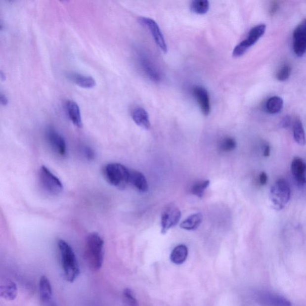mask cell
Instances as JSON below:
<instances>
[{
	"mask_svg": "<svg viewBox=\"0 0 306 306\" xmlns=\"http://www.w3.org/2000/svg\"><path fill=\"white\" fill-rule=\"evenodd\" d=\"M104 242L97 233L89 234L85 246V258L88 266L93 270H98L104 262Z\"/></svg>",
	"mask_w": 306,
	"mask_h": 306,
	"instance_id": "obj_1",
	"label": "cell"
},
{
	"mask_svg": "<svg viewBox=\"0 0 306 306\" xmlns=\"http://www.w3.org/2000/svg\"><path fill=\"white\" fill-rule=\"evenodd\" d=\"M58 247L64 276L67 281H75L80 274V268L75 253L71 246L64 240L58 242Z\"/></svg>",
	"mask_w": 306,
	"mask_h": 306,
	"instance_id": "obj_2",
	"label": "cell"
},
{
	"mask_svg": "<svg viewBox=\"0 0 306 306\" xmlns=\"http://www.w3.org/2000/svg\"><path fill=\"white\" fill-rule=\"evenodd\" d=\"M130 170L121 164L111 163L103 169V174L107 181L119 188H125L130 184Z\"/></svg>",
	"mask_w": 306,
	"mask_h": 306,
	"instance_id": "obj_3",
	"label": "cell"
},
{
	"mask_svg": "<svg viewBox=\"0 0 306 306\" xmlns=\"http://www.w3.org/2000/svg\"><path fill=\"white\" fill-rule=\"evenodd\" d=\"M291 188L284 178H280L271 186L270 201L274 210L281 211L288 204L291 198Z\"/></svg>",
	"mask_w": 306,
	"mask_h": 306,
	"instance_id": "obj_4",
	"label": "cell"
},
{
	"mask_svg": "<svg viewBox=\"0 0 306 306\" xmlns=\"http://www.w3.org/2000/svg\"><path fill=\"white\" fill-rule=\"evenodd\" d=\"M39 177L42 187L48 193L58 195L64 190L61 180L44 166L40 169Z\"/></svg>",
	"mask_w": 306,
	"mask_h": 306,
	"instance_id": "obj_5",
	"label": "cell"
},
{
	"mask_svg": "<svg viewBox=\"0 0 306 306\" xmlns=\"http://www.w3.org/2000/svg\"><path fill=\"white\" fill-rule=\"evenodd\" d=\"M266 30L264 24L256 26L250 31L247 39L243 41L234 47L233 51V56L239 58L247 52L249 48L255 44L264 35Z\"/></svg>",
	"mask_w": 306,
	"mask_h": 306,
	"instance_id": "obj_6",
	"label": "cell"
},
{
	"mask_svg": "<svg viewBox=\"0 0 306 306\" xmlns=\"http://www.w3.org/2000/svg\"><path fill=\"white\" fill-rule=\"evenodd\" d=\"M47 141L50 147L57 155L64 157L67 156V148L65 140L55 129L49 128L45 132Z\"/></svg>",
	"mask_w": 306,
	"mask_h": 306,
	"instance_id": "obj_7",
	"label": "cell"
},
{
	"mask_svg": "<svg viewBox=\"0 0 306 306\" xmlns=\"http://www.w3.org/2000/svg\"><path fill=\"white\" fill-rule=\"evenodd\" d=\"M138 20L140 24L148 28V30L151 33V35H152L154 41L164 53H167L168 51L167 45L166 44L161 28H160L157 22L152 19L145 18V17H141Z\"/></svg>",
	"mask_w": 306,
	"mask_h": 306,
	"instance_id": "obj_8",
	"label": "cell"
},
{
	"mask_svg": "<svg viewBox=\"0 0 306 306\" xmlns=\"http://www.w3.org/2000/svg\"><path fill=\"white\" fill-rule=\"evenodd\" d=\"M293 50L299 57H302L306 53V19L300 23L294 31Z\"/></svg>",
	"mask_w": 306,
	"mask_h": 306,
	"instance_id": "obj_9",
	"label": "cell"
},
{
	"mask_svg": "<svg viewBox=\"0 0 306 306\" xmlns=\"http://www.w3.org/2000/svg\"><path fill=\"white\" fill-rule=\"evenodd\" d=\"M138 59L140 67L148 78L154 82H160L162 81L161 73L149 57L144 53L140 52Z\"/></svg>",
	"mask_w": 306,
	"mask_h": 306,
	"instance_id": "obj_10",
	"label": "cell"
},
{
	"mask_svg": "<svg viewBox=\"0 0 306 306\" xmlns=\"http://www.w3.org/2000/svg\"><path fill=\"white\" fill-rule=\"evenodd\" d=\"M181 217V211L178 208L173 207L166 209L162 215V233H167L169 230L178 224Z\"/></svg>",
	"mask_w": 306,
	"mask_h": 306,
	"instance_id": "obj_11",
	"label": "cell"
},
{
	"mask_svg": "<svg viewBox=\"0 0 306 306\" xmlns=\"http://www.w3.org/2000/svg\"><path fill=\"white\" fill-rule=\"evenodd\" d=\"M291 171L294 180L300 186L306 185V161L300 157H296L291 164Z\"/></svg>",
	"mask_w": 306,
	"mask_h": 306,
	"instance_id": "obj_12",
	"label": "cell"
},
{
	"mask_svg": "<svg viewBox=\"0 0 306 306\" xmlns=\"http://www.w3.org/2000/svg\"><path fill=\"white\" fill-rule=\"evenodd\" d=\"M258 299L259 302L264 306H291L288 300L270 292H262L259 294Z\"/></svg>",
	"mask_w": 306,
	"mask_h": 306,
	"instance_id": "obj_13",
	"label": "cell"
},
{
	"mask_svg": "<svg viewBox=\"0 0 306 306\" xmlns=\"http://www.w3.org/2000/svg\"><path fill=\"white\" fill-rule=\"evenodd\" d=\"M193 93L202 113L205 116H208L211 112V103L210 95L207 89L204 87H196L193 88Z\"/></svg>",
	"mask_w": 306,
	"mask_h": 306,
	"instance_id": "obj_14",
	"label": "cell"
},
{
	"mask_svg": "<svg viewBox=\"0 0 306 306\" xmlns=\"http://www.w3.org/2000/svg\"><path fill=\"white\" fill-rule=\"evenodd\" d=\"M39 296L43 306L49 304L53 301L52 288L46 276H43L40 279Z\"/></svg>",
	"mask_w": 306,
	"mask_h": 306,
	"instance_id": "obj_15",
	"label": "cell"
},
{
	"mask_svg": "<svg viewBox=\"0 0 306 306\" xmlns=\"http://www.w3.org/2000/svg\"><path fill=\"white\" fill-rule=\"evenodd\" d=\"M0 295L7 301H13L18 296V287L9 279H2L0 285Z\"/></svg>",
	"mask_w": 306,
	"mask_h": 306,
	"instance_id": "obj_16",
	"label": "cell"
},
{
	"mask_svg": "<svg viewBox=\"0 0 306 306\" xmlns=\"http://www.w3.org/2000/svg\"><path fill=\"white\" fill-rule=\"evenodd\" d=\"M131 116L134 122L139 127L145 130H149L151 126L149 116L144 108L139 107L133 108Z\"/></svg>",
	"mask_w": 306,
	"mask_h": 306,
	"instance_id": "obj_17",
	"label": "cell"
},
{
	"mask_svg": "<svg viewBox=\"0 0 306 306\" xmlns=\"http://www.w3.org/2000/svg\"><path fill=\"white\" fill-rule=\"evenodd\" d=\"M130 184L132 185L136 189L140 192H147L148 189V182L147 179L139 171L130 170Z\"/></svg>",
	"mask_w": 306,
	"mask_h": 306,
	"instance_id": "obj_18",
	"label": "cell"
},
{
	"mask_svg": "<svg viewBox=\"0 0 306 306\" xmlns=\"http://www.w3.org/2000/svg\"><path fill=\"white\" fill-rule=\"evenodd\" d=\"M66 111L70 121L77 128L83 127L81 110L78 104L73 101H68L65 104Z\"/></svg>",
	"mask_w": 306,
	"mask_h": 306,
	"instance_id": "obj_19",
	"label": "cell"
},
{
	"mask_svg": "<svg viewBox=\"0 0 306 306\" xmlns=\"http://www.w3.org/2000/svg\"><path fill=\"white\" fill-rule=\"evenodd\" d=\"M67 78L80 87L90 88L95 87L96 82L92 77L83 74L71 73L67 74Z\"/></svg>",
	"mask_w": 306,
	"mask_h": 306,
	"instance_id": "obj_20",
	"label": "cell"
},
{
	"mask_svg": "<svg viewBox=\"0 0 306 306\" xmlns=\"http://www.w3.org/2000/svg\"><path fill=\"white\" fill-rule=\"evenodd\" d=\"M188 248L184 245L177 246L172 251L170 259L174 264L180 265L183 264L188 257Z\"/></svg>",
	"mask_w": 306,
	"mask_h": 306,
	"instance_id": "obj_21",
	"label": "cell"
},
{
	"mask_svg": "<svg viewBox=\"0 0 306 306\" xmlns=\"http://www.w3.org/2000/svg\"><path fill=\"white\" fill-rule=\"evenodd\" d=\"M203 216L201 213L193 214L180 224V227L185 230H194L201 224Z\"/></svg>",
	"mask_w": 306,
	"mask_h": 306,
	"instance_id": "obj_22",
	"label": "cell"
},
{
	"mask_svg": "<svg viewBox=\"0 0 306 306\" xmlns=\"http://www.w3.org/2000/svg\"><path fill=\"white\" fill-rule=\"evenodd\" d=\"M293 135L295 141L300 146L306 144V138L304 127L300 119L296 120L293 125Z\"/></svg>",
	"mask_w": 306,
	"mask_h": 306,
	"instance_id": "obj_23",
	"label": "cell"
},
{
	"mask_svg": "<svg viewBox=\"0 0 306 306\" xmlns=\"http://www.w3.org/2000/svg\"><path fill=\"white\" fill-rule=\"evenodd\" d=\"M284 107V101L279 96L271 97L265 104V109L270 114L279 113Z\"/></svg>",
	"mask_w": 306,
	"mask_h": 306,
	"instance_id": "obj_24",
	"label": "cell"
},
{
	"mask_svg": "<svg viewBox=\"0 0 306 306\" xmlns=\"http://www.w3.org/2000/svg\"><path fill=\"white\" fill-rule=\"evenodd\" d=\"M190 9L197 15H204L210 9V2L207 0H196L191 2Z\"/></svg>",
	"mask_w": 306,
	"mask_h": 306,
	"instance_id": "obj_25",
	"label": "cell"
},
{
	"mask_svg": "<svg viewBox=\"0 0 306 306\" xmlns=\"http://www.w3.org/2000/svg\"><path fill=\"white\" fill-rule=\"evenodd\" d=\"M210 184V181L209 180L197 181L194 183L191 187V192L193 195L202 198Z\"/></svg>",
	"mask_w": 306,
	"mask_h": 306,
	"instance_id": "obj_26",
	"label": "cell"
},
{
	"mask_svg": "<svg viewBox=\"0 0 306 306\" xmlns=\"http://www.w3.org/2000/svg\"><path fill=\"white\" fill-rule=\"evenodd\" d=\"M123 300L126 306H139L133 292L130 288H126L123 291Z\"/></svg>",
	"mask_w": 306,
	"mask_h": 306,
	"instance_id": "obj_27",
	"label": "cell"
},
{
	"mask_svg": "<svg viewBox=\"0 0 306 306\" xmlns=\"http://www.w3.org/2000/svg\"><path fill=\"white\" fill-rule=\"evenodd\" d=\"M237 143L236 140L231 137H225L220 142V150L224 152H230L236 148Z\"/></svg>",
	"mask_w": 306,
	"mask_h": 306,
	"instance_id": "obj_28",
	"label": "cell"
},
{
	"mask_svg": "<svg viewBox=\"0 0 306 306\" xmlns=\"http://www.w3.org/2000/svg\"><path fill=\"white\" fill-rule=\"evenodd\" d=\"M291 71V67L290 64H285L283 65L276 74V79L280 82L287 81L290 78Z\"/></svg>",
	"mask_w": 306,
	"mask_h": 306,
	"instance_id": "obj_29",
	"label": "cell"
},
{
	"mask_svg": "<svg viewBox=\"0 0 306 306\" xmlns=\"http://www.w3.org/2000/svg\"><path fill=\"white\" fill-rule=\"evenodd\" d=\"M82 153L83 155H84L85 158L88 160V161H91L95 158V152H94L92 148L88 147V146L85 145L82 148Z\"/></svg>",
	"mask_w": 306,
	"mask_h": 306,
	"instance_id": "obj_30",
	"label": "cell"
},
{
	"mask_svg": "<svg viewBox=\"0 0 306 306\" xmlns=\"http://www.w3.org/2000/svg\"><path fill=\"white\" fill-rule=\"evenodd\" d=\"M259 180L260 184L261 185H264L267 184L268 181V176L267 174L264 173V172H262V173H260Z\"/></svg>",
	"mask_w": 306,
	"mask_h": 306,
	"instance_id": "obj_31",
	"label": "cell"
},
{
	"mask_svg": "<svg viewBox=\"0 0 306 306\" xmlns=\"http://www.w3.org/2000/svg\"><path fill=\"white\" fill-rule=\"evenodd\" d=\"M291 125V119L290 117L286 116L282 120L281 122V127L283 128H288Z\"/></svg>",
	"mask_w": 306,
	"mask_h": 306,
	"instance_id": "obj_32",
	"label": "cell"
},
{
	"mask_svg": "<svg viewBox=\"0 0 306 306\" xmlns=\"http://www.w3.org/2000/svg\"><path fill=\"white\" fill-rule=\"evenodd\" d=\"M270 154V147L268 144L264 145V150H263V156L267 157Z\"/></svg>",
	"mask_w": 306,
	"mask_h": 306,
	"instance_id": "obj_33",
	"label": "cell"
},
{
	"mask_svg": "<svg viewBox=\"0 0 306 306\" xmlns=\"http://www.w3.org/2000/svg\"><path fill=\"white\" fill-rule=\"evenodd\" d=\"M0 101H1V104L4 106L7 105L8 102L7 96L2 93H1V95H0Z\"/></svg>",
	"mask_w": 306,
	"mask_h": 306,
	"instance_id": "obj_34",
	"label": "cell"
},
{
	"mask_svg": "<svg viewBox=\"0 0 306 306\" xmlns=\"http://www.w3.org/2000/svg\"><path fill=\"white\" fill-rule=\"evenodd\" d=\"M57 306L56 303L55 302H54V301H53V302L50 303V304H48V305H47L46 306Z\"/></svg>",
	"mask_w": 306,
	"mask_h": 306,
	"instance_id": "obj_35",
	"label": "cell"
}]
</instances>
